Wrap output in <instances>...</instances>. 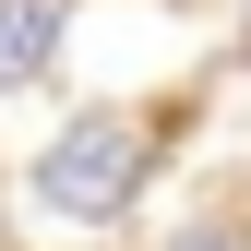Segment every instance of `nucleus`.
Returning a JSON list of instances; mask_svg holds the SVG:
<instances>
[{"mask_svg": "<svg viewBox=\"0 0 251 251\" xmlns=\"http://www.w3.org/2000/svg\"><path fill=\"white\" fill-rule=\"evenodd\" d=\"M239 24H251V0H239Z\"/></svg>", "mask_w": 251, "mask_h": 251, "instance_id": "obj_4", "label": "nucleus"}, {"mask_svg": "<svg viewBox=\"0 0 251 251\" xmlns=\"http://www.w3.org/2000/svg\"><path fill=\"white\" fill-rule=\"evenodd\" d=\"M60 36H72V0H0V96H24V84H48Z\"/></svg>", "mask_w": 251, "mask_h": 251, "instance_id": "obj_2", "label": "nucleus"}, {"mask_svg": "<svg viewBox=\"0 0 251 251\" xmlns=\"http://www.w3.org/2000/svg\"><path fill=\"white\" fill-rule=\"evenodd\" d=\"M144 179H155V132H144L132 108H84V120H60L48 155H36V203L72 215V227H108Z\"/></svg>", "mask_w": 251, "mask_h": 251, "instance_id": "obj_1", "label": "nucleus"}, {"mask_svg": "<svg viewBox=\"0 0 251 251\" xmlns=\"http://www.w3.org/2000/svg\"><path fill=\"white\" fill-rule=\"evenodd\" d=\"M179 251H251V227H227V215H203V227L179 239Z\"/></svg>", "mask_w": 251, "mask_h": 251, "instance_id": "obj_3", "label": "nucleus"}]
</instances>
